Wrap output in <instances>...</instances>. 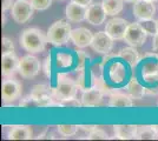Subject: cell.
Listing matches in <instances>:
<instances>
[{
	"label": "cell",
	"instance_id": "cell-41",
	"mask_svg": "<svg viewBox=\"0 0 158 141\" xmlns=\"http://www.w3.org/2000/svg\"><path fill=\"white\" fill-rule=\"evenodd\" d=\"M149 1H152V2H155V1H158V0H149Z\"/></svg>",
	"mask_w": 158,
	"mask_h": 141
},
{
	"label": "cell",
	"instance_id": "cell-16",
	"mask_svg": "<svg viewBox=\"0 0 158 141\" xmlns=\"http://www.w3.org/2000/svg\"><path fill=\"white\" fill-rule=\"evenodd\" d=\"M33 138V131L31 126L26 125H14L11 126L7 139L10 140H31Z\"/></svg>",
	"mask_w": 158,
	"mask_h": 141
},
{
	"label": "cell",
	"instance_id": "cell-26",
	"mask_svg": "<svg viewBox=\"0 0 158 141\" xmlns=\"http://www.w3.org/2000/svg\"><path fill=\"white\" fill-rule=\"evenodd\" d=\"M79 129V126L77 125H58L57 126V132L60 133L63 136H72Z\"/></svg>",
	"mask_w": 158,
	"mask_h": 141
},
{
	"label": "cell",
	"instance_id": "cell-29",
	"mask_svg": "<svg viewBox=\"0 0 158 141\" xmlns=\"http://www.w3.org/2000/svg\"><path fill=\"white\" fill-rule=\"evenodd\" d=\"M30 2L32 4L33 8L37 10V11L47 10L52 5V0H30Z\"/></svg>",
	"mask_w": 158,
	"mask_h": 141
},
{
	"label": "cell",
	"instance_id": "cell-21",
	"mask_svg": "<svg viewBox=\"0 0 158 141\" xmlns=\"http://www.w3.org/2000/svg\"><path fill=\"white\" fill-rule=\"evenodd\" d=\"M103 6L107 15H117L123 10V2L124 0H103Z\"/></svg>",
	"mask_w": 158,
	"mask_h": 141
},
{
	"label": "cell",
	"instance_id": "cell-19",
	"mask_svg": "<svg viewBox=\"0 0 158 141\" xmlns=\"http://www.w3.org/2000/svg\"><path fill=\"white\" fill-rule=\"evenodd\" d=\"M131 95L120 92H114L110 95L109 99V106L110 107H131L132 106Z\"/></svg>",
	"mask_w": 158,
	"mask_h": 141
},
{
	"label": "cell",
	"instance_id": "cell-37",
	"mask_svg": "<svg viewBox=\"0 0 158 141\" xmlns=\"http://www.w3.org/2000/svg\"><path fill=\"white\" fill-rule=\"evenodd\" d=\"M94 128H97V126H85V125L79 126V129H81V131H84V132H87V133H90Z\"/></svg>",
	"mask_w": 158,
	"mask_h": 141
},
{
	"label": "cell",
	"instance_id": "cell-25",
	"mask_svg": "<svg viewBox=\"0 0 158 141\" xmlns=\"http://www.w3.org/2000/svg\"><path fill=\"white\" fill-rule=\"evenodd\" d=\"M140 26L143 27L145 32L148 33V35H155L158 33V26H157V20L153 19H148V20H139Z\"/></svg>",
	"mask_w": 158,
	"mask_h": 141
},
{
	"label": "cell",
	"instance_id": "cell-27",
	"mask_svg": "<svg viewBox=\"0 0 158 141\" xmlns=\"http://www.w3.org/2000/svg\"><path fill=\"white\" fill-rule=\"evenodd\" d=\"M87 139H89V140H107V139H109V135H107V133H105L103 129L94 128L93 131H91V132L87 134Z\"/></svg>",
	"mask_w": 158,
	"mask_h": 141
},
{
	"label": "cell",
	"instance_id": "cell-36",
	"mask_svg": "<svg viewBox=\"0 0 158 141\" xmlns=\"http://www.w3.org/2000/svg\"><path fill=\"white\" fill-rule=\"evenodd\" d=\"M152 48H153V51L158 52V33L155 34L152 38Z\"/></svg>",
	"mask_w": 158,
	"mask_h": 141
},
{
	"label": "cell",
	"instance_id": "cell-1",
	"mask_svg": "<svg viewBox=\"0 0 158 141\" xmlns=\"http://www.w3.org/2000/svg\"><path fill=\"white\" fill-rule=\"evenodd\" d=\"M19 41L20 46L26 52H30L32 54L41 53L45 49L46 44L48 42L47 35H45V33L41 29L34 28V27L24 29L20 34Z\"/></svg>",
	"mask_w": 158,
	"mask_h": 141
},
{
	"label": "cell",
	"instance_id": "cell-14",
	"mask_svg": "<svg viewBox=\"0 0 158 141\" xmlns=\"http://www.w3.org/2000/svg\"><path fill=\"white\" fill-rule=\"evenodd\" d=\"M103 100V91L98 86L86 88L81 94V104L85 107H96L102 104Z\"/></svg>",
	"mask_w": 158,
	"mask_h": 141
},
{
	"label": "cell",
	"instance_id": "cell-11",
	"mask_svg": "<svg viewBox=\"0 0 158 141\" xmlns=\"http://www.w3.org/2000/svg\"><path fill=\"white\" fill-rule=\"evenodd\" d=\"M106 12L103 6V2H92L86 10L85 20L93 26H99L106 20Z\"/></svg>",
	"mask_w": 158,
	"mask_h": 141
},
{
	"label": "cell",
	"instance_id": "cell-40",
	"mask_svg": "<svg viewBox=\"0 0 158 141\" xmlns=\"http://www.w3.org/2000/svg\"><path fill=\"white\" fill-rule=\"evenodd\" d=\"M126 2H135V1H137V0H124Z\"/></svg>",
	"mask_w": 158,
	"mask_h": 141
},
{
	"label": "cell",
	"instance_id": "cell-31",
	"mask_svg": "<svg viewBox=\"0 0 158 141\" xmlns=\"http://www.w3.org/2000/svg\"><path fill=\"white\" fill-rule=\"evenodd\" d=\"M58 106H61V107H81L83 104H81V100L79 101L78 99L72 98V99L60 101L59 104H58Z\"/></svg>",
	"mask_w": 158,
	"mask_h": 141
},
{
	"label": "cell",
	"instance_id": "cell-39",
	"mask_svg": "<svg viewBox=\"0 0 158 141\" xmlns=\"http://www.w3.org/2000/svg\"><path fill=\"white\" fill-rule=\"evenodd\" d=\"M5 21H6V18H5V14H2V26H5Z\"/></svg>",
	"mask_w": 158,
	"mask_h": 141
},
{
	"label": "cell",
	"instance_id": "cell-30",
	"mask_svg": "<svg viewBox=\"0 0 158 141\" xmlns=\"http://www.w3.org/2000/svg\"><path fill=\"white\" fill-rule=\"evenodd\" d=\"M71 55L67 53H58L57 54V64L60 67H67L71 65Z\"/></svg>",
	"mask_w": 158,
	"mask_h": 141
},
{
	"label": "cell",
	"instance_id": "cell-42",
	"mask_svg": "<svg viewBox=\"0 0 158 141\" xmlns=\"http://www.w3.org/2000/svg\"><path fill=\"white\" fill-rule=\"evenodd\" d=\"M58 1H63V0H58Z\"/></svg>",
	"mask_w": 158,
	"mask_h": 141
},
{
	"label": "cell",
	"instance_id": "cell-24",
	"mask_svg": "<svg viewBox=\"0 0 158 141\" xmlns=\"http://www.w3.org/2000/svg\"><path fill=\"white\" fill-rule=\"evenodd\" d=\"M158 138V134L151 126H138L137 136L138 140H155Z\"/></svg>",
	"mask_w": 158,
	"mask_h": 141
},
{
	"label": "cell",
	"instance_id": "cell-12",
	"mask_svg": "<svg viewBox=\"0 0 158 141\" xmlns=\"http://www.w3.org/2000/svg\"><path fill=\"white\" fill-rule=\"evenodd\" d=\"M20 59L14 52L1 55V73L4 78H12L19 71Z\"/></svg>",
	"mask_w": 158,
	"mask_h": 141
},
{
	"label": "cell",
	"instance_id": "cell-4",
	"mask_svg": "<svg viewBox=\"0 0 158 141\" xmlns=\"http://www.w3.org/2000/svg\"><path fill=\"white\" fill-rule=\"evenodd\" d=\"M33 10L32 4L28 0H17L11 8V15L17 24L23 25L32 18Z\"/></svg>",
	"mask_w": 158,
	"mask_h": 141
},
{
	"label": "cell",
	"instance_id": "cell-17",
	"mask_svg": "<svg viewBox=\"0 0 158 141\" xmlns=\"http://www.w3.org/2000/svg\"><path fill=\"white\" fill-rule=\"evenodd\" d=\"M86 10H87L86 6H81L79 4H76V2L71 1L66 6V18L70 21H73V22H80V21L85 20Z\"/></svg>",
	"mask_w": 158,
	"mask_h": 141
},
{
	"label": "cell",
	"instance_id": "cell-20",
	"mask_svg": "<svg viewBox=\"0 0 158 141\" xmlns=\"http://www.w3.org/2000/svg\"><path fill=\"white\" fill-rule=\"evenodd\" d=\"M119 57H120L122 59H124L125 61H127L132 67H133V66H136L139 61L138 52H137L136 47H132V46L122 48V49H120V52H119Z\"/></svg>",
	"mask_w": 158,
	"mask_h": 141
},
{
	"label": "cell",
	"instance_id": "cell-32",
	"mask_svg": "<svg viewBox=\"0 0 158 141\" xmlns=\"http://www.w3.org/2000/svg\"><path fill=\"white\" fill-rule=\"evenodd\" d=\"M1 45H2V54L14 52V45L11 39H8L7 37H2L1 39Z\"/></svg>",
	"mask_w": 158,
	"mask_h": 141
},
{
	"label": "cell",
	"instance_id": "cell-15",
	"mask_svg": "<svg viewBox=\"0 0 158 141\" xmlns=\"http://www.w3.org/2000/svg\"><path fill=\"white\" fill-rule=\"evenodd\" d=\"M92 39L93 34L90 29H87L85 27H79V28L72 29L70 40L78 48H85L87 46H91Z\"/></svg>",
	"mask_w": 158,
	"mask_h": 141
},
{
	"label": "cell",
	"instance_id": "cell-5",
	"mask_svg": "<svg viewBox=\"0 0 158 141\" xmlns=\"http://www.w3.org/2000/svg\"><path fill=\"white\" fill-rule=\"evenodd\" d=\"M40 71V61L37 57L27 54L20 59L19 62V74L24 79H31L38 75Z\"/></svg>",
	"mask_w": 158,
	"mask_h": 141
},
{
	"label": "cell",
	"instance_id": "cell-38",
	"mask_svg": "<svg viewBox=\"0 0 158 141\" xmlns=\"http://www.w3.org/2000/svg\"><path fill=\"white\" fill-rule=\"evenodd\" d=\"M151 127L153 128V129H155V132H156V133L158 134V125H152Z\"/></svg>",
	"mask_w": 158,
	"mask_h": 141
},
{
	"label": "cell",
	"instance_id": "cell-10",
	"mask_svg": "<svg viewBox=\"0 0 158 141\" xmlns=\"http://www.w3.org/2000/svg\"><path fill=\"white\" fill-rule=\"evenodd\" d=\"M130 25V22L123 18H112L106 22L105 31L106 33H109L114 40H120L124 39V35L127 29V27Z\"/></svg>",
	"mask_w": 158,
	"mask_h": 141
},
{
	"label": "cell",
	"instance_id": "cell-18",
	"mask_svg": "<svg viewBox=\"0 0 158 141\" xmlns=\"http://www.w3.org/2000/svg\"><path fill=\"white\" fill-rule=\"evenodd\" d=\"M138 126L136 125H116L113 126L114 136L120 140H132L137 136Z\"/></svg>",
	"mask_w": 158,
	"mask_h": 141
},
{
	"label": "cell",
	"instance_id": "cell-6",
	"mask_svg": "<svg viewBox=\"0 0 158 141\" xmlns=\"http://www.w3.org/2000/svg\"><path fill=\"white\" fill-rule=\"evenodd\" d=\"M148 38V33L143 29L139 22H133L127 27L124 35V40L132 47H140L143 46Z\"/></svg>",
	"mask_w": 158,
	"mask_h": 141
},
{
	"label": "cell",
	"instance_id": "cell-8",
	"mask_svg": "<svg viewBox=\"0 0 158 141\" xmlns=\"http://www.w3.org/2000/svg\"><path fill=\"white\" fill-rule=\"evenodd\" d=\"M113 40L114 39L109 33H106V31H100L93 34L91 48L99 54H109L113 47Z\"/></svg>",
	"mask_w": 158,
	"mask_h": 141
},
{
	"label": "cell",
	"instance_id": "cell-22",
	"mask_svg": "<svg viewBox=\"0 0 158 141\" xmlns=\"http://www.w3.org/2000/svg\"><path fill=\"white\" fill-rule=\"evenodd\" d=\"M126 89H127L129 94L131 95L133 99H142L144 96V94L146 93V89L136 79H131V80L129 81V84L126 86Z\"/></svg>",
	"mask_w": 158,
	"mask_h": 141
},
{
	"label": "cell",
	"instance_id": "cell-3",
	"mask_svg": "<svg viewBox=\"0 0 158 141\" xmlns=\"http://www.w3.org/2000/svg\"><path fill=\"white\" fill-rule=\"evenodd\" d=\"M78 84L65 74H60L58 76V81L56 87L53 88V98L58 100V104L63 100L76 98L78 92Z\"/></svg>",
	"mask_w": 158,
	"mask_h": 141
},
{
	"label": "cell",
	"instance_id": "cell-13",
	"mask_svg": "<svg viewBox=\"0 0 158 141\" xmlns=\"http://www.w3.org/2000/svg\"><path fill=\"white\" fill-rule=\"evenodd\" d=\"M133 15L138 20L153 19L156 14V6L149 0H137L133 2Z\"/></svg>",
	"mask_w": 158,
	"mask_h": 141
},
{
	"label": "cell",
	"instance_id": "cell-9",
	"mask_svg": "<svg viewBox=\"0 0 158 141\" xmlns=\"http://www.w3.org/2000/svg\"><path fill=\"white\" fill-rule=\"evenodd\" d=\"M31 95L35 100L39 102L40 107H48L52 106L53 104V88H51L47 85L44 84H39L33 86L32 91H31Z\"/></svg>",
	"mask_w": 158,
	"mask_h": 141
},
{
	"label": "cell",
	"instance_id": "cell-34",
	"mask_svg": "<svg viewBox=\"0 0 158 141\" xmlns=\"http://www.w3.org/2000/svg\"><path fill=\"white\" fill-rule=\"evenodd\" d=\"M13 0H2V11L5 12L7 10H10V8H12L13 6Z\"/></svg>",
	"mask_w": 158,
	"mask_h": 141
},
{
	"label": "cell",
	"instance_id": "cell-28",
	"mask_svg": "<svg viewBox=\"0 0 158 141\" xmlns=\"http://www.w3.org/2000/svg\"><path fill=\"white\" fill-rule=\"evenodd\" d=\"M20 107H24V108H37V107H40L39 102L35 100L34 98H33L32 95L30 94V95H27L25 96L24 99H21L19 104Z\"/></svg>",
	"mask_w": 158,
	"mask_h": 141
},
{
	"label": "cell",
	"instance_id": "cell-23",
	"mask_svg": "<svg viewBox=\"0 0 158 141\" xmlns=\"http://www.w3.org/2000/svg\"><path fill=\"white\" fill-rule=\"evenodd\" d=\"M144 81L146 84V93L156 94L158 92V72L144 74Z\"/></svg>",
	"mask_w": 158,
	"mask_h": 141
},
{
	"label": "cell",
	"instance_id": "cell-33",
	"mask_svg": "<svg viewBox=\"0 0 158 141\" xmlns=\"http://www.w3.org/2000/svg\"><path fill=\"white\" fill-rule=\"evenodd\" d=\"M50 69H51V58L47 57L46 59H45V66H44V72H45L47 76H50V74H51Z\"/></svg>",
	"mask_w": 158,
	"mask_h": 141
},
{
	"label": "cell",
	"instance_id": "cell-2",
	"mask_svg": "<svg viewBox=\"0 0 158 141\" xmlns=\"http://www.w3.org/2000/svg\"><path fill=\"white\" fill-rule=\"evenodd\" d=\"M71 32L72 28L67 20H58L53 22L47 29V40L50 44L54 46H61L65 45L67 41L71 39Z\"/></svg>",
	"mask_w": 158,
	"mask_h": 141
},
{
	"label": "cell",
	"instance_id": "cell-7",
	"mask_svg": "<svg viewBox=\"0 0 158 141\" xmlns=\"http://www.w3.org/2000/svg\"><path fill=\"white\" fill-rule=\"evenodd\" d=\"M21 95V85L12 78H5L1 86V98L5 104L18 100Z\"/></svg>",
	"mask_w": 158,
	"mask_h": 141
},
{
	"label": "cell",
	"instance_id": "cell-43",
	"mask_svg": "<svg viewBox=\"0 0 158 141\" xmlns=\"http://www.w3.org/2000/svg\"><path fill=\"white\" fill-rule=\"evenodd\" d=\"M157 26H158V20H157Z\"/></svg>",
	"mask_w": 158,
	"mask_h": 141
},
{
	"label": "cell",
	"instance_id": "cell-35",
	"mask_svg": "<svg viewBox=\"0 0 158 141\" xmlns=\"http://www.w3.org/2000/svg\"><path fill=\"white\" fill-rule=\"evenodd\" d=\"M72 2H76V4H79L81 6H90L92 4V0H71Z\"/></svg>",
	"mask_w": 158,
	"mask_h": 141
}]
</instances>
